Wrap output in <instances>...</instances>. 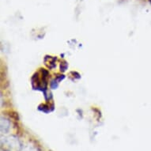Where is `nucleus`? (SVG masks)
<instances>
[{
	"mask_svg": "<svg viewBox=\"0 0 151 151\" xmlns=\"http://www.w3.org/2000/svg\"><path fill=\"white\" fill-rule=\"evenodd\" d=\"M150 2H151V0H150Z\"/></svg>",
	"mask_w": 151,
	"mask_h": 151,
	"instance_id": "obj_1",
	"label": "nucleus"
}]
</instances>
